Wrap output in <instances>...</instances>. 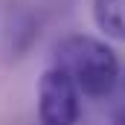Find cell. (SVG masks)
Instances as JSON below:
<instances>
[{"label":"cell","mask_w":125,"mask_h":125,"mask_svg":"<svg viewBox=\"0 0 125 125\" xmlns=\"http://www.w3.org/2000/svg\"><path fill=\"white\" fill-rule=\"evenodd\" d=\"M93 23L111 41H125V0H93Z\"/></svg>","instance_id":"obj_3"},{"label":"cell","mask_w":125,"mask_h":125,"mask_svg":"<svg viewBox=\"0 0 125 125\" xmlns=\"http://www.w3.org/2000/svg\"><path fill=\"white\" fill-rule=\"evenodd\" d=\"M111 125H125V105H122V108H116V114H114Z\"/></svg>","instance_id":"obj_4"},{"label":"cell","mask_w":125,"mask_h":125,"mask_svg":"<svg viewBox=\"0 0 125 125\" xmlns=\"http://www.w3.org/2000/svg\"><path fill=\"white\" fill-rule=\"evenodd\" d=\"M52 58L58 67L64 70L76 90L87 99H105L116 90L119 84V58L114 52V47L108 41H99L93 35H67L55 44Z\"/></svg>","instance_id":"obj_1"},{"label":"cell","mask_w":125,"mask_h":125,"mask_svg":"<svg viewBox=\"0 0 125 125\" xmlns=\"http://www.w3.org/2000/svg\"><path fill=\"white\" fill-rule=\"evenodd\" d=\"M82 116V93L73 79L58 70L47 67L38 79V119L41 125H76Z\"/></svg>","instance_id":"obj_2"}]
</instances>
